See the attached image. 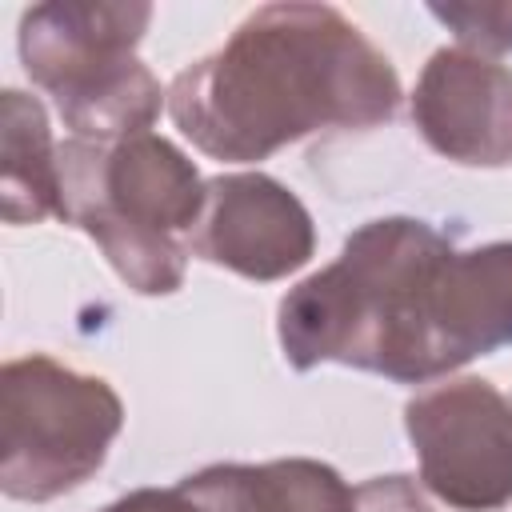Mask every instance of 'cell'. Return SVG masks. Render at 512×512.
Instances as JSON below:
<instances>
[{"instance_id": "cell-1", "label": "cell", "mask_w": 512, "mask_h": 512, "mask_svg": "<svg viewBox=\"0 0 512 512\" xmlns=\"http://www.w3.org/2000/svg\"><path fill=\"white\" fill-rule=\"evenodd\" d=\"M392 60L332 4H264L168 84L176 128L212 160L252 164L324 128L400 108Z\"/></svg>"}, {"instance_id": "cell-2", "label": "cell", "mask_w": 512, "mask_h": 512, "mask_svg": "<svg viewBox=\"0 0 512 512\" xmlns=\"http://www.w3.org/2000/svg\"><path fill=\"white\" fill-rule=\"evenodd\" d=\"M452 244L412 216L360 224L340 256L288 288L276 312L284 360L300 372L336 360L428 384L440 364V288Z\"/></svg>"}, {"instance_id": "cell-3", "label": "cell", "mask_w": 512, "mask_h": 512, "mask_svg": "<svg viewBox=\"0 0 512 512\" xmlns=\"http://www.w3.org/2000/svg\"><path fill=\"white\" fill-rule=\"evenodd\" d=\"M204 188L196 164L156 132L60 144V220L88 232L140 296H168L184 284L180 232L200 224Z\"/></svg>"}, {"instance_id": "cell-4", "label": "cell", "mask_w": 512, "mask_h": 512, "mask_svg": "<svg viewBox=\"0 0 512 512\" xmlns=\"http://www.w3.org/2000/svg\"><path fill=\"white\" fill-rule=\"evenodd\" d=\"M152 4L136 0H56L20 20V60L60 120L96 144L140 136L156 124L168 92L136 60Z\"/></svg>"}, {"instance_id": "cell-5", "label": "cell", "mask_w": 512, "mask_h": 512, "mask_svg": "<svg viewBox=\"0 0 512 512\" xmlns=\"http://www.w3.org/2000/svg\"><path fill=\"white\" fill-rule=\"evenodd\" d=\"M124 428V404L100 376L44 352L0 368V488L48 504L100 472Z\"/></svg>"}, {"instance_id": "cell-6", "label": "cell", "mask_w": 512, "mask_h": 512, "mask_svg": "<svg viewBox=\"0 0 512 512\" xmlns=\"http://www.w3.org/2000/svg\"><path fill=\"white\" fill-rule=\"evenodd\" d=\"M404 428L424 488L456 512H500L512 504V400L480 380L456 376L404 404Z\"/></svg>"}, {"instance_id": "cell-7", "label": "cell", "mask_w": 512, "mask_h": 512, "mask_svg": "<svg viewBox=\"0 0 512 512\" xmlns=\"http://www.w3.org/2000/svg\"><path fill=\"white\" fill-rule=\"evenodd\" d=\"M200 260L244 280H284L316 252V228L296 192L264 172L212 176L204 188V216L192 228Z\"/></svg>"}, {"instance_id": "cell-8", "label": "cell", "mask_w": 512, "mask_h": 512, "mask_svg": "<svg viewBox=\"0 0 512 512\" xmlns=\"http://www.w3.org/2000/svg\"><path fill=\"white\" fill-rule=\"evenodd\" d=\"M412 124L456 164H512V68L468 48H436L412 92Z\"/></svg>"}, {"instance_id": "cell-9", "label": "cell", "mask_w": 512, "mask_h": 512, "mask_svg": "<svg viewBox=\"0 0 512 512\" xmlns=\"http://www.w3.org/2000/svg\"><path fill=\"white\" fill-rule=\"evenodd\" d=\"M188 512H352L356 492L332 464L288 456L268 464H212L176 484Z\"/></svg>"}, {"instance_id": "cell-10", "label": "cell", "mask_w": 512, "mask_h": 512, "mask_svg": "<svg viewBox=\"0 0 512 512\" xmlns=\"http://www.w3.org/2000/svg\"><path fill=\"white\" fill-rule=\"evenodd\" d=\"M512 344V240L452 252L440 288L444 372Z\"/></svg>"}, {"instance_id": "cell-11", "label": "cell", "mask_w": 512, "mask_h": 512, "mask_svg": "<svg viewBox=\"0 0 512 512\" xmlns=\"http://www.w3.org/2000/svg\"><path fill=\"white\" fill-rule=\"evenodd\" d=\"M0 192L8 224L60 216V144L44 104L20 88L0 96Z\"/></svg>"}, {"instance_id": "cell-12", "label": "cell", "mask_w": 512, "mask_h": 512, "mask_svg": "<svg viewBox=\"0 0 512 512\" xmlns=\"http://www.w3.org/2000/svg\"><path fill=\"white\" fill-rule=\"evenodd\" d=\"M428 12L448 24L456 40L476 56L512 52V4H432Z\"/></svg>"}, {"instance_id": "cell-13", "label": "cell", "mask_w": 512, "mask_h": 512, "mask_svg": "<svg viewBox=\"0 0 512 512\" xmlns=\"http://www.w3.org/2000/svg\"><path fill=\"white\" fill-rule=\"evenodd\" d=\"M352 512H432L412 476H376L356 488Z\"/></svg>"}, {"instance_id": "cell-14", "label": "cell", "mask_w": 512, "mask_h": 512, "mask_svg": "<svg viewBox=\"0 0 512 512\" xmlns=\"http://www.w3.org/2000/svg\"><path fill=\"white\" fill-rule=\"evenodd\" d=\"M100 512H188V504L176 488H136Z\"/></svg>"}]
</instances>
